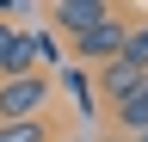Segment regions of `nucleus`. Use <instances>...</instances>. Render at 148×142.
<instances>
[{
	"label": "nucleus",
	"mask_w": 148,
	"mask_h": 142,
	"mask_svg": "<svg viewBox=\"0 0 148 142\" xmlns=\"http://www.w3.org/2000/svg\"><path fill=\"white\" fill-rule=\"evenodd\" d=\"M49 111V74H25V80H0V123H25Z\"/></svg>",
	"instance_id": "obj_1"
},
{
	"label": "nucleus",
	"mask_w": 148,
	"mask_h": 142,
	"mask_svg": "<svg viewBox=\"0 0 148 142\" xmlns=\"http://www.w3.org/2000/svg\"><path fill=\"white\" fill-rule=\"evenodd\" d=\"M123 31H130V12H117V6H111V12H105V19L92 25V31H80V37H74V56L105 68V62L123 49Z\"/></svg>",
	"instance_id": "obj_2"
},
{
	"label": "nucleus",
	"mask_w": 148,
	"mask_h": 142,
	"mask_svg": "<svg viewBox=\"0 0 148 142\" xmlns=\"http://www.w3.org/2000/svg\"><path fill=\"white\" fill-rule=\"evenodd\" d=\"M105 12H111V0H56V6H49V19L62 25L68 37H80V31H92Z\"/></svg>",
	"instance_id": "obj_3"
},
{
	"label": "nucleus",
	"mask_w": 148,
	"mask_h": 142,
	"mask_svg": "<svg viewBox=\"0 0 148 142\" xmlns=\"http://www.w3.org/2000/svg\"><path fill=\"white\" fill-rule=\"evenodd\" d=\"M142 80H148V74H136V68H130L123 56H111V62L99 68V93H105L111 105H123V99H130V93H136V86H142Z\"/></svg>",
	"instance_id": "obj_4"
},
{
	"label": "nucleus",
	"mask_w": 148,
	"mask_h": 142,
	"mask_svg": "<svg viewBox=\"0 0 148 142\" xmlns=\"http://www.w3.org/2000/svg\"><path fill=\"white\" fill-rule=\"evenodd\" d=\"M111 111H117V123H123V136H136V130H148V80L136 86V93H130L123 105H111Z\"/></svg>",
	"instance_id": "obj_5"
},
{
	"label": "nucleus",
	"mask_w": 148,
	"mask_h": 142,
	"mask_svg": "<svg viewBox=\"0 0 148 142\" xmlns=\"http://www.w3.org/2000/svg\"><path fill=\"white\" fill-rule=\"evenodd\" d=\"M117 56L136 68V74H148V19H130V31H123V49Z\"/></svg>",
	"instance_id": "obj_6"
},
{
	"label": "nucleus",
	"mask_w": 148,
	"mask_h": 142,
	"mask_svg": "<svg viewBox=\"0 0 148 142\" xmlns=\"http://www.w3.org/2000/svg\"><path fill=\"white\" fill-rule=\"evenodd\" d=\"M0 142H49V117H25V123H0Z\"/></svg>",
	"instance_id": "obj_7"
},
{
	"label": "nucleus",
	"mask_w": 148,
	"mask_h": 142,
	"mask_svg": "<svg viewBox=\"0 0 148 142\" xmlns=\"http://www.w3.org/2000/svg\"><path fill=\"white\" fill-rule=\"evenodd\" d=\"M68 86H74V99H80V111H92V86H86V68H68Z\"/></svg>",
	"instance_id": "obj_8"
},
{
	"label": "nucleus",
	"mask_w": 148,
	"mask_h": 142,
	"mask_svg": "<svg viewBox=\"0 0 148 142\" xmlns=\"http://www.w3.org/2000/svg\"><path fill=\"white\" fill-rule=\"evenodd\" d=\"M12 37H18V25H0V56L12 49Z\"/></svg>",
	"instance_id": "obj_9"
},
{
	"label": "nucleus",
	"mask_w": 148,
	"mask_h": 142,
	"mask_svg": "<svg viewBox=\"0 0 148 142\" xmlns=\"http://www.w3.org/2000/svg\"><path fill=\"white\" fill-rule=\"evenodd\" d=\"M130 142H148V130H136V136H130Z\"/></svg>",
	"instance_id": "obj_10"
}]
</instances>
